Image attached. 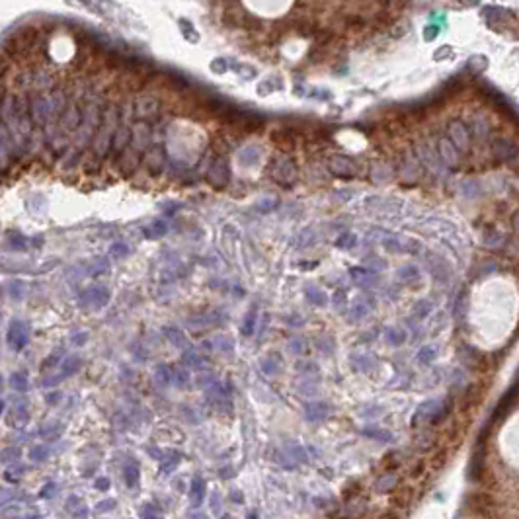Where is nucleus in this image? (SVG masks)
<instances>
[{"label": "nucleus", "mask_w": 519, "mask_h": 519, "mask_svg": "<svg viewBox=\"0 0 519 519\" xmlns=\"http://www.w3.org/2000/svg\"><path fill=\"white\" fill-rule=\"evenodd\" d=\"M486 65H488V61L484 59V57H475V59H471V63H469V69L473 71V73H482L484 69H486Z\"/></svg>", "instance_id": "6ab92c4d"}, {"label": "nucleus", "mask_w": 519, "mask_h": 519, "mask_svg": "<svg viewBox=\"0 0 519 519\" xmlns=\"http://www.w3.org/2000/svg\"><path fill=\"white\" fill-rule=\"evenodd\" d=\"M350 275L356 283L357 287H363V289H369L373 285H377V273L371 271L367 266H359V267H352L350 269Z\"/></svg>", "instance_id": "423d86ee"}, {"label": "nucleus", "mask_w": 519, "mask_h": 519, "mask_svg": "<svg viewBox=\"0 0 519 519\" xmlns=\"http://www.w3.org/2000/svg\"><path fill=\"white\" fill-rule=\"evenodd\" d=\"M430 312H431L430 301H418L414 305V316L418 320H424L426 316H430Z\"/></svg>", "instance_id": "f3484780"}, {"label": "nucleus", "mask_w": 519, "mask_h": 519, "mask_svg": "<svg viewBox=\"0 0 519 519\" xmlns=\"http://www.w3.org/2000/svg\"><path fill=\"white\" fill-rule=\"evenodd\" d=\"M486 244L492 246V248H500L502 244H504V237L502 235H498V233H492V235H486Z\"/></svg>", "instance_id": "4be33fe9"}, {"label": "nucleus", "mask_w": 519, "mask_h": 519, "mask_svg": "<svg viewBox=\"0 0 519 519\" xmlns=\"http://www.w3.org/2000/svg\"><path fill=\"white\" fill-rule=\"evenodd\" d=\"M271 176L277 180L279 184H285V186H289L291 182H295L297 178V168L295 164L291 162L287 156H279L273 166H271Z\"/></svg>", "instance_id": "20e7f679"}, {"label": "nucleus", "mask_w": 519, "mask_h": 519, "mask_svg": "<svg viewBox=\"0 0 519 519\" xmlns=\"http://www.w3.org/2000/svg\"><path fill=\"white\" fill-rule=\"evenodd\" d=\"M367 262H371L369 264L371 271H373V269H385L386 267V262L383 260V258H371V260H367Z\"/></svg>", "instance_id": "5701e85b"}, {"label": "nucleus", "mask_w": 519, "mask_h": 519, "mask_svg": "<svg viewBox=\"0 0 519 519\" xmlns=\"http://www.w3.org/2000/svg\"><path fill=\"white\" fill-rule=\"evenodd\" d=\"M492 150L504 162H515L519 158V147L507 137H496L492 141Z\"/></svg>", "instance_id": "f03ea898"}, {"label": "nucleus", "mask_w": 519, "mask_h": 519, "mask_svg": "<svg viewBox=\"0 0 519 519\" xmlns=\"http://www.w3.org/2000/svg\"><path fill=\"white\" fill-rule=\"evenodd\" d=\"M343 301H345V295H343V291H336L334 297H332V303H334V307H341L343 305Z\"/></svg>", "instance_id": "b1692460"}, {"label": "nucleus", "mask_w": 519, "mask_h": 519, "mask_svg": "<svg viewBox=\"0 0 519 519\" xmlns=\"http://www.w3.org/2000/svg\"><path fill=\"white\" fill-rule=\"evenodd\" d=\"M449 51H451V49H449V47H445L443 51H441V49H439V51H437V53H435V59H439V57H445V55H447V53H449Z\"/></svg>", "instance_id": "bb28decb"}, {"label": "nucleus", "mask_w": 519, "mask_h": 519, "mask_svg": "<svg viewBox=\"0 0 519 519\" xmlns=\"http://www.w3.org/2000/svg\"><path fill=\"white\" fill-rule=\"evenodd\" d=\"M511 226H513V230H515V235L519 237V211L513 215V219H511Z\"/></svg>", "instance_id": "393cba45"}, {"label": "nucleus", "mask_w": 519, "mask_h": 519, "mask_svg": "<svg viewBox=\"0 0 519 519\" xmlns=\"http://www.w3.org/2000/svg\"><path fill=\"white\" fill-rule=\"evenodd\" d=\"M437 156L447 166H455L459 162V150L453 147V143L447 137H441L439 143H437Z\"/></svg>", "instance_id": "0eeeda50"}, {"label": "nucleus", "mask_w": 519, "mask_h": 519, "mask_svg": "<svg viewBox=\"0 0 519 519\" xmlns=\"http://www.w3.org/2000/svg\"><path fill=\"white\" fill-rule=\"evenodd\" d=\"M428 269H430V273L433 275V279L437 283L449 281V267H447V264L439 256H435V254L428 256Z\"/></svg>", "instance_id": "6e6552de"}, {"label": "nucleus", "mask_w": 519, "mask_h": 519, "mask_svg": "<svg viewBox=\"0 0 519 519\" xmlns=\"http://www.w3.org/2000/svg\"><path fill=\"white\" fill-rule=\"evenodd\" d=\"M357 244V237L356 233H341L338 240H336V246L341 248V250H352Z\"/></svg>", "instance_id": "2eb2a0df"}, {"label": "nucleus", "mask_w": 519, "mask_h": 519, "mask_svg": "<svg viewBox=\"0 0 519 519\" xmlns=\"http://www.w3.org/2000/svg\"><path fill=\"white\" fill-rule=\"evenodd\" d=\"M385 340L388 345H394V348H398L402 345L404 341H406V330L400 326H390L386 328L385 332Z\"/></svg>", "instance_id": "9b49d317"}, {"label": "nucleus", "mask_w": 519, "mask_h": 519, "mask_svg": "<svg viewBox=\"0 0 519 519\" xmlns=\"http://www.w3.org/2000/svg\"><path fill=\"white\" fill-rule=\"evenodd\" d=\"M453 309H455L453 314H455L457 320H463V318L467 316V312H469V293H467V289H463L459 295H457Z\"/></svg>", "instance_id": "f8f14e48"}, {"label": "nucleus", "mask_w": 519, "mask_h": 519, "mask_svg": "<svg viewBox=\"0 0 519 519\" xmlns=\"http://www.w3.org/2000/svg\"><path fill=\"white\" fill-rule=\"evenodd\" d=\"M381 242H383V246H385L386 250L392 254H408V252L416 254L422 248V244H420L418 240L404 238L400 237V235H386Z\"/></svg>", "instance_id": "f257e3e1"}, {"label": "nucleus", "mask_w": 519, "mask_h": 519, "mask_svg": "<svg viewBox=\"0 0 519 519\" xmlns=\"http://www.w3.org/2000/svg\"><path fill=\"white\" fill-rule=\"evenodd\" d=\"M367 312H369V307H367L365 303H357L350 314H352V320H357V318H363Z\"/></svg>", "instance_id": "412c9836"}, {"label": "nucleus", "mask_w": 519, "mask_h": 519, "mask_svg": "<svg viewBox=\"0 0 519 519\" xmlns=\"http://www.w3.org/2000/svg\"><path fill=\"white\" fill-rule=\"evenodd\" d=\"M402 170V176L406 180H410V182H416V180L420 178V164L416 162L414 158H406L400 166Z\"/></svg>", "instance_id": "ddd939ff"}, {"label": "nucleus", "mask_w": 519, "mask_h": 519, "mask_svg": "<svg viewBox=\"0 0 519 519\" xmlns=\"http://www.w3.org/2000/svg\"><path fill=\"white\" fill-rule=\"evenodd\" d=\"M435 33H437V30L431 26V28H428V30L424 31V37H426V39H433V37H435Z\"/></svg>", "instance_id": "a878e982"}, {"label": "nucleus", "mask_w": 519, "mask_h": 519, "mask_svg": "<svg viewBox=\"0 0 519 519\" xmlns=\"http://www.w3.org/2000/svg\"><path fill=\"white\" fill-rule=\"evenodd\" d=\"M418 152H420L418 156L422 158V162L426 164L428 168H431V170H435V172H439L437 168H439V162H441V160H439L437 152H433V150H431V148L428 147V145H426V147L422 145V147L418 148Z\"/></svg>", "instance_id": "9d476101"}, {"label": "nucleus", "mask_w": 519, "mask_h": 519, "mask_svg": "<svg viewBox=\"0 0 519 519\" xmlns=\"http://www.w3.org/2000/svg\"><path fill=\"white\" fill-rule=\"evenodd\" d=\"M396 275H398V279H400L402 283H408V285H410V283H418L422 279V273H420L418 266H414V264L402 266Z\"/></svg>", "instance_id": "1a4fd4ad"}, {"label": "nucleus", "mask_w": 519, "mask_h": 519, "mask_svg": "<svg viewBox=\"0 0 519 519\" xmlns=\"http://www.w3.org/2000/svg\"><path fill=\"white\" fill-rule=\"evenodd\" d=\"M463 193H465L469 199L478 197V195H480V186H478V182H473V180L465 182V184H463Z\"/></svg>", "instance_id": "a211bd4d"}, {"label": "nucleus", "mask_w": 519, "mask_h": 519, "mask_svg": "<svg viewBox=\"0 0 519 519\" xmlns=\"http://www.w3.org/2000/svg\"><path fill=\"white\" fill-rule=\"evenodd\" d=\"M307 297H309V301H311L312 305H316V307H324L328 303V297L324 295V291L322 289H318V287H314V285H307Z\"/></svg>", "instance_id": "4468645a"}, {"label": "nucleus", "mask_w": 519, "mask_h": 519, "mask_svg": "<svg viewBox=\"0 0 519 519\" xmlns=\"http://www.w3.org/2000/svg\"><path fill=\"white\" fill-rule=\"evenodd\" d=\"M328 168H330L332 174L341 176V178H352V176H356L357 172V166L354 164V160L348 158V156H341V154H334L328 160Z\"/></svg>", "instance_id": "39448f33"}, {"label": "nucleus", "mask_w": 519, "mask_h": 519, "mask_svg": "<svg viewBox=\"0 0 519 519\" xmlns=\"http://www.w3.org/2000/svg\"><path fill=\"white\" fill-rule=\"evenodd\" d=\"M473 133H475L476 137H484V135L488 133V123H484L482 118H476L475 123H473Z\"/></svg>", "instance_id": "aec40b11"}, {"label": "nucleus", "mask_w": 519, "mask_h": 519, "mask_svg": "<svg viewBox=\"0 0 519 519\" xmlns=\"http://www.w3.org/2000/svg\"><path fill=\"white\" fill-rule=\"evenodd\" d=\"M447 139L453 143V147L457 150H469L471 147V135H469V129L465 127L463 121H451L449 127H447Z\"/></svg>", "instance_id": "7ed1b4c3"}, {"label": "nucleus", "mask_w": 519, "mask_h": 519, "mask_svg": "<svg viewBox=\"0 0 519 519\" xmlns=\"http://www.w3.org/2000/svg\"><path fill=\"white\" fill-rule=\"evenodd\" d=\"M420 363H431L435 357H437V345H433V343H428V345H424L422 350H420Z\"/></svg>", "instance_id": "dca6fc26"}]
</instances>
